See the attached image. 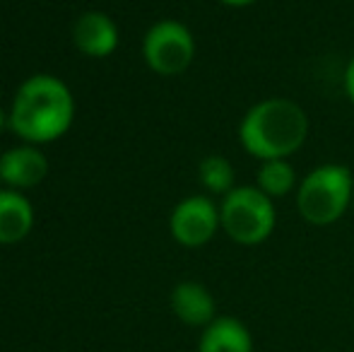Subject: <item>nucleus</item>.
Instances as JSON below:
<instances>
[{
  "label": "nucleus",
  "mask_w": 354,
  "mask_h": 352,
  "mask_svg": "<svg viewBox=\"0 0 354 352\" xmlns=\"http://www.w3.org/2000/svg\"><path fill=\"white\" fill-rule=\"evenodd\" d=\"M354 193V178L345 165H321L311 169L297 191V207L308 225L326 227L347 212Z\"/></svg>",
  "instance_id": "7ed1b4c3"
},
{
  "label": "nucleus",
  "mask_w": 354,
  "mask_h": 352,
  "mask_svg": "<svg viewBox=\"0 0 354 352\" xmlns=\"http://www.w3.org/2000/svg\"><path fill=\"white\" fill-rule=\"evenodd\" d=\"M73 41L84 56L106 58L118 46V27L113 19L97 10H89L77 17L73 27Z\"/></svg>",
  "instance_id": "0eeeda50"
},
{
  "label": "nucleus",
  "mask_w": 354,
  "mask_h": 352,
  "mask_svg": "<svg viewBox=\"0 0 354 352\" xmlns=\"http://www.w3.org/2000/svg\"><path fill=\"white\" fill-rule=\"evenodd\" d=\"M5 123H8V118H5L3 109H0V131H3V128H5Z\"/></svg>",
  "instance_id": "dca6fc26"
},
{
  "label": "nucleus",
  "mask_w": 354,
  "mask_h": 352,
  "mask_svg": "<svg viewBox=\"0 0 354 352\" xmlns=\"http://www.w3.org/2000/svg\"><path fill=\"white\" fill-rule=\"evenodd\" d=\"M32 203L17 191H0V244H17L32 232Z\"/></svg>",
  "instance_id": "9b49d317"
},
{
  "label": "nucleus",
  "mask_w": 354,
  "mask_h": 352,
  "mask_svg": "<svg viewBox=\"0 0 354 352\" xmlns=\"http://www.w3.org/2000/svg\"><path fill=\"white\" fill-rule=\"evenodd\" d=\"M294 186H297V172L289 165V160H268L258 169V188L272 201L289 196Z\"/></svg>",
  "instance_id": "f8f14e48"
},
{
  "label": "nucleus",
  "mask_w": 354,
  "mask_h": 352,
  "mask_svg": "<svg viewBox=\"0 0 354 352\" xmlns=\"http://www.w3.org/2000/svg\"><path fill=\"white\" fill-rule=\"evenodd\" d=\"M219 222L229 239L236 244H263L275 230V203L258 186H236L219 205Z\"/></svg>",
  "instance_id": "20e7f679"
},
{
  "label": "nucleus",
  "mask_w": 354,
  "mask_h": 352,
  "mask_svg": "<svg viewBox=\"0 0 354 352\" xmlns=\"http://www.w3.org/2000/svg\"><path fill=\"white\" fill-rule=\"evenodd\" d=\"M198 178L210 193L217 196H227L229 191H234V167L227 157L222 155H207L203 157L201 167H198Z\"/></svg>",
  "instance_id": "ddd939ff"
},
{
  "label": "nucleus",
  "mask_w": 354,
  "mask_h": 352,
  "mask_svg": "<svg viewBox=\"0 0 354 352\" xmlns=\"http://www.w3.org/2000/svg\"><path fill=\"white\" fill-rule=\"evenodd\" d=\"M308 116L297 102L284 97L263 99L251 106L239 126V140L251 157L289 160L306 142Z\"/></svg>",
  "instance_id": "f03ea898"
},
{
  "label": "nucleus",
  "mask_w": 354,
  "mask_h": 352,
  "mask_svg": "<svg viewBox=\"0 0 354 352\" xmlns=\"http://www.w3.org/2000/svg\"><path fill=\"white\" fill-rule=\"evenodd\" d=\"M171 311L176 319L193 328H205L217 319V304L212 292L196 280L178 282L171 292Z\"/></svg>",
  "instance_id": "6e6552de"
},
{
  "label": "nucleus",
  "mask_w": 354,
  "mask_h": 352,
  "mask_svg": "<svg viewBox=\"0 0 354 352\" xmlns=\"http://www.w3.org/2000/svg\"><path fill=\"white\" fill-rule=\"evenodd\" d=\"M48 174V160L34 145L12 147L0 157V181L10 188H32Z\"/></svg>",
  "instance_id": "1a4fd4ad"
},
{
  "label": "nucleus",
  "mask_w": 354,
  "mask_h": 352,
  "mask_svg": "<svg viewBox=\"0 0 354 352\" xmlns=\"http://www.w3.org/2000/svg\"><path fill=\"white\" fill-rule=\"evenodd\" d=\"M75 118L68 85L53 75H32L19 85L10 109V128L29 145H44L66 136Z\"/></svg>",
  "instance_id": "f257e3e1"
},
{
  "label": "nucleus",
  "mask_w": 354,
  "mask_h": 352,
  "mask_svg": "<svg viewBox=\"0 0 354 352\" xmlns=\"http://www.w3.org/2000/svg\"><path fill=\"white\" fill-rule=\"evenodd\" d=\"M219 3L229 5V8H246V5H253L256 0H219Z\"/></svg>",
  "instance_id": "2eb2a0df"
},
{
  "label": "nucleus",
  "mask_w": 354,
  "mask_h": 352,
  "mask_svg": "<svg viewBox=\"0 0 354 352\" xmlns=\"http://www.w3.org/2000/svg\"><path fill=\"white\" fill-rule=\"evenodd\" d=\"M142 56L157 75H181L196 56V39L186 24L176 19H162L145 34Z\"/></svg>",
  "instance_id": "39448f33"
},
{
  "label": "nucleus",
  "mask_w": 354,
  "mask_h": 352,
  "mask_svg": "<svg viewBox=\"0 0 354 352\" xmlns=\"http://www.w3.org/2000/svg\"><path fill=\"white\" fill-rule=\"evenodd\" d=\"M198 352H253V335L236 316H217L203 328Z\"/></svg>",
  "instance_id": "9d476101"
},
{
  "label": "nucleus",
  "mask_w": 354,
  "mask_h": 352,
  "mask_svg": "<svg viewBox=\"0 0 354 352\" xmlns=\"http://www.w3.org/2000/svg\"><path fill=\"white\" fill-rule=\"evenodd\" d=\"M352 203H354V193H352Z\"/></svg>",
  "instance_id": "f3484780"
},
{
  "label": "nucleus",
  "mask_w": 354,
  "mask_h": 352,
  "mask_svg": "<svg viewBox=\"0 0 354 352\" xmlns=\"http://www.w3.org/2000/svg\"><path fill=\"white\" fill-rule=\"evenodd\" d=\"M169 230L181 246H188V249L205 246L217 234V230H222L219 207L207 196L186 198L174 207L169 217Z\"/></svg>",
  "instance_id": "423d86ee"
},
{
  "label": "nucleus",
  "mask_w": 354,
  "mask_h": 352,
  "mask_svg": "<svg viewBox=\"0 0 354 352\" xmlns=\"http://www.w3.org/2000/svg\"><path fill=\"white\" fill-rule=\"evenodd\" d=\"M345 92L350 97V102L354 104V56L350 58V63L345 68Z\"/></svg>",
  "instance_id": "4468645a"
}]
</instances>
